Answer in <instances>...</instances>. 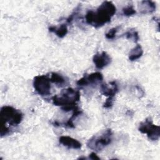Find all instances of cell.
<instances>
[{"label":"cell","instance_id":"cell-1","mask_svg":"<svg viewBox=\"0 0 160 160\" xmlns=\"http://www.w3.org/2000/svg\"><path fill=\"white\" fill-rule=\"evenodd\" d=\"M116 12V8L111 1H104L96 11H88L85 16L86 22L87 24L98 28L109 22Z\"/></svg>","mask_w":160,"mask_h":160},{"label":"cell","instance_id":"cell-2","mask_svg":"<svg viewBox=\"0 0 160 160\" xmlns=\"http://www.w3.org/2000/svg\"><path fill=\"white\" fill-rule=\"evenodd\" d=\"M52 104L61 106L62 111L69 112L79 109L77 102L80 100V92L73 88H68L61 91L59 95H55L51 98Z\"/></svg>","mask_w":160,"mask_h":160},{"label":"cell","instance_id":"cell-3","mask_svg":"<svg viewBox=\"0 0 160 160\" xmlns=\"http://www.w3.org/2000/svg\"><path fill=\"white\" fill-rule=\"evenodd\" d=\"M0 116L1 137L7 135L10 132V129L6 126V124L10 126H17L22 122L23 118V114L20 110L10 106H4L1 108Z\"/></svg>","mask_w":160,"mask_h":160},{"label":"cell","instance_id":"cell-4","mask_svg":"<svg viewBox=\"0 0 160 160\" xmlns=\"http://www.w3.org/2000/svg\"><path fill=\"white\" fill-rule=\"evenodd\" d=\"M112 132L111 129L101 131L98 134L92 136L87 142V147L99 152L110 144L112 141Z\"/></svg>","mask_w":160,"mask_h":160},{"label":"cell","instance_id":"cell-5","mask_svg":"<svg viewBox=\"0 0 160 160\" xmlns=\"http://www.w3.org/2000/svg\"><path fill=\"white\" fill-rule=\"evenodd\" d=\"M138 130L142 134H146L148 139L151 141H157L160 137V127L154 125L149 118L139 124Z\"/></svg>","mask_w":160,"mask_h":160},{"label":"cell","instance_id":"cell-6","mask_svg":"<svg viewBox=\"0 0 160 160\" xmlns=\"http://www.w3.org/2000/svg\"><path fill=\"white\" fill-rule=\"evenodd\" d=\"M33 87L36 92L42 96H47L51 94V81L48 75H38L34 77Z\"/></svg>","mask_w":160,"mask_h":160},{"label":"cell","instance_id":"cell-7","mask_svg":"<svg viewBox=\"0 0 160 160\" xmlns=\"http://www.w3.org/2000/svg\"><path fill=\"white\" fill-rule=\"evenodd\" d=\"M103 80V76L99 72H95L89 74H84L83 77L79 79L76 84L79 87H84L90 86L91 87H96Z\"/></svg>","mask_w":160,"mask_h":160},{"label":"cell","instance_id":"cell-8","mask_svg":"<svg viewBox=\"0 0 160 160\" xmlns=\"http://www.w3.org/2000/svg\"><path fill=\"white\" fill-rule=\"evenodd\" d=\"M92 61L96 68L99 69H103L111 62V58L105 51L101 53H96L92 58Z\"/></svg>","mask_w":160,"mask_h":160},{"label":"cell","instance_id":"cell-9","mask_svg":"<svg viewBox=\"0 0 160 160\" xmlns=\"http://www.w3.org/2000/svg\"><path fill=\"white\" fill-rule=\"evenodd\" d=\"M119 91L118 85L116 81H111L109 84L106 83L101 84L100 86V92L101 93L108 98H114V96Z\"/></svg>","mask_w":160,"mask_h":160},{"label":"cell","instance_id":"cell-10","mask_svg":"<svg viewBox=\"0 0 160 160\" xmlns=\"http://www.w3.org/2000/svg\"><path fill=\"white\" fill-rule=\"evenodd\" d=\"M59 142L61 144L67 147L68 149H79L82 147V144L79 141L68 136H61L59 139Z\"/></svg>","mask_w":160,"mask_h":160},{"label":"cell","instance_id":"cell-11","mask_svg":"<svg viewBox=\"0 0 160 160\" xmlns=\"http://www.w3.org/2000/svg\"><path fill=\"white\" fill-rule=\"evenodd\" d=\"M139 9L142 14H149L153 12L156 8V3L151 1H143L139 5Z\"/></svg>","mask_w":160,"mask_h":160},{"label":"cell","instance_id":"cell-12","mask_svg":"<svg viewBox=\"0 0 160 160\" xmlns=\"http://www.w3.org/2000/svg\"><path fill=\"white\" fill-rule=\"evenodd\" d=\"M51 82L55 84L58 87H63L68 84V80L61 75V74L52 72L51 73V76L49 77Z\"/></svg>","mask_w":160,"mask_h":160},{"label":"cell","instance_id":"cell-13","mask_svg":"<svg viewBox=\"0 0 160 160\" xmlns=\"http://www.w3.org/2000/svg\"><path fill=\"white\" fill-rule=\"evenodd\" d=\"M49 31L52 32H54L56 36L60 38H64L68 33V29L66 24H62L59 27L50 26L49 27Z\"/></svg>","mask_w":160,"mask_h":160},{"label":"cell","instance_id":"cell-14","mask_svg":"<svg viewBox=\"0 0 160 160\" xmlns=\"http://www.w3.org/2000/svg\"><path fill=\"white\" fill-rule=\"evenodd\" d=\"M143 54V50L142 47L139 44H137L134 48H132L129 53V59L131 61H136L139 59Z\"/></svg>","mask_w":160,"mask_h":160},{"label":"cell","instance_id":"cell-15","mask_svg":"<svg viewBox=\"0 0 160 160\" xmlns=\"http://www.w3.org/2000/svg\"><path fill=\"white\" fill-rule=\"evenodd\" d=\"M123 35L126 38V39H131L135 42H138L139 39L138 32L134 29H131L129 31H126L125 33L123 34Z\"/></svg>","mask_w":160,"mask_h":160},{"label":"cell","instance_id":"cell-16","mask_svg":"<svg viewBox=\"0 0 160 160\" xmlns=\"http://www.w3.org/2000/svg\"><path fill=\"white\" fill-rule=\"evenodd\" d=\"M122 14L126 16H131L136 13V10L134 9L132 5H128L122 8Z\"/></svg>","mask_w":160,"mask_h":160},{"label":"cell","instance_id":"cell-17","mask_svg":"<svg viewBox=\"0 0 160 160\" xmlns=\"http://www.w3.org/2000/svg\"><path fill=\"white\" fill-rule=\"evenodd\" d=\"M120 28V26L114 27L111 28V29L109 30V31L105 34L106 38L108 39H114L116 36V34L118 32V31H119Z\"/></svg>","mask_w":160,"mask_h":160},{"label":"cell","instance_id":"cell-18","mask_svg":"<svg viewBox=\"0 0 160 160\" xmlns=\"http://www.w3.org/2000/svg\"><path fill=\"white\" fill-rule=\"evenodd\" d=\"M80 9H79V6H78L75 9L74 11L72 12V14L66 19V22L68 24H71L72 21L74 20V19L75 18V17L78 14V12L79 11Z\"/></svg>","mask_w":160,"mask_h":160},{"label":"cell","instance_id":"cell-19","mask_svg":"<svg viewBox=\"0 0 160 160\" xmlns=\"http://www.w3.org/2000/svg\"><path fill=\"white\" fill-rule=\"evenodd\" d=\"M114 103V98H108L105 102L103 104V108H111L113 106Z\"/></svg>","mask_w":160,"mask_h":160},{"label":"cell","instance_id":"cell-20","mask_svg":"<svg viewBox=\"0 0 160 160\" xmlns=\"http://www.w3.org/2000/svg\"><path fill=\"white\" fill-rule=\"evenodd\" d=\"M89 158L91 159H94V160H96V159H100V158L98 156V155L96 154V153L94 152H91V153L89 154Z\"/></svg>","mask_w":160,"mask_h":160}]
</instances>
